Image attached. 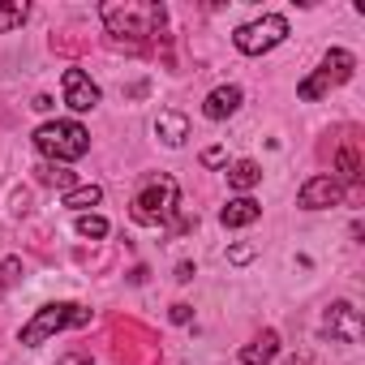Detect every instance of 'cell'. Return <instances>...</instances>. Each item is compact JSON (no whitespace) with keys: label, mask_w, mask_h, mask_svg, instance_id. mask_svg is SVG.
Returning a JSON list of instances; mask_svg holds the SVG:
<instances>
[{"label":"cell","mask_w":365,"mask_h":365,"mask_svg":"<svg viewBox=\"0 0 365 365\" xmlns=\"http://www.w3.org/2000/svg\"><path fill=\"white\" fill-rule=\"evenodd\" d=\"M99 18H103L112 43L142 48V43L159 39V31L168 22V9L159 0H108V5H99Z\"/></svg>","instance_id":"6da1fadb"},{"label":"cell","mask_w":365,"mask_h":365,"mask_svg":"<svg viewBox=\"0 0 365 365\" xmlns=\"http://www.w3.org/2000/svg\"><path fill=\"white\" fill-rule=\"evenodd\" d=\"M176 207H180L176 180H172L168 172H159V176H150L146 185L133 194L129 215H133V224H142V228H168L172 215H176Z\"/></svg>","instance_id":"7a4b0ae2"},{"label":"cell","mask_w":365,"mask_h":365,"mask_svg":"<svg viewBox=\"0 0 365 365\" xmlns=\"http://www.w3.org/2000/svg\"><path fill=\"white\" fill-rule=\"evenodd\" d=\"M35 146H39V155H48L56 163H69V159H82L91 150V133L78 120H48V125L35 129Z\"/></svg>","instance_id":"3957f363"},{"label":"cell","mask_w":365,"mask_h":365,"mask_svg":"<svg viewBox=\"0 0 365 365\" xmlns=\"http://www.w3.org/2000/svg\"><path fill=\"white\" fill-rule=\"evenodd\" d=\"M91 322V309H82V305H73V301H56V305H43L26 327H22V344L26 348H39V344H48L56 331H65V327H86Z\"/></svg>","instance_id":"277c9868"},{"label":"cell","mask_w":365,"mask_h":365,"mask_svg":"<svg viewBox=\"0 0 365 365\" xmlns=\"http://www.w3.org/2000/svg\"><path fill=\"white\" fill-rule=\"evenodd\" d=\"M112 356L120 365H159V339L142 322H116L112 327Z\"/></svg>","instance_id":"5b68a950"},{"label":"cell","mask_w":365,"mask_h":365,"mask_svg":"<svg viewBox=\"0 0 365 365\" xmlns=\"http://www.w3.org/2000/svg\"><path fill=\"white\" fill-rule=\"evenodd\" d=\"M352 52H344V48H331L327 56H322V65L297 86V95L305 99V103H314V99H322V95H331V86H344L348 78H352Z\"/></svg>","instance_id":"8992f818"},{"label":"cell","mask_w":365,"mask_h":365,"mask_svg":"<svg viewBox=\"0 0 365 365\" xmlns=\"http://www.w3.org/2000/svg\"><path fill=\"white\" fill-rule=\"evenodd\" d=\"M284 39H288V22L279 14H267V18H258V22H250V26H241L232 35L237 52H245V56H262V52L279 48Z\"/></svg>","instance_id":"52a82bcc"},{"label":"cell","mask_w":365,"mask_h":365,"mask_svg":"<svg viewBox=\"0 0 365 365\" xmlns=\"http://www.w3.org/2000/svg\"><path fill=\"white\" fill-rule=\"evenodd\" d=\"M331 150V168L344 176V180H361V172H365V159H361V138H356V129H344V138H335L331 146H322V155Z\"/></svg>","instance_id":"ba28073f"},{"label":"cell","mask_w":365,"mask_h":365,"mask_svg":"<svg viewBox=\"0 0 365 365\" xmlns=\"http://www.w3.org/2000/svg\"><path fill=\"white\" fill-rule=\"evenodd\" d=\"M339 198H344V185L335 176H309L297 194V207L301 211H322V207H339Z\"/></svg>","instance_id":"9c48e42d"},{"label":"cell","mask_w":365,"mask_h":365,"mask_svg":"<svg viewBox=\"0 0 365 365\" xmlns=\"http://www.w3.org/2000/svg\"><path fill=\"white\" fill-rule=\"evenodd\" d=\"M327 331H331V339H339V344H356V339H361V314H356L348 301H335V305L327 309Z\"/></svg>","instance_id":"30bf717a"},{"label":"cell","mask_w":365,"mask_h":365,"mask_svg":"<svg viewBox=\"0 0 365 365\" xmlns=\"http://www.w3.org/2000/svg\"><path fill=\"white\" fill-rule=\"evenodd\" d=\"M65 103L73 112H91L99 103V86L82 73V69H65Z\"/></svg>","instance_id":"8fae6325"},{"label":"cell","mask_w":365,"mask_h":365,"mask_svg":"<svg viewBox=\"0 0 365 365\" xmlns=\"http://www.w3.org/2000/svg\"><path fill=\"white\" fill-rule=\"evenodd\" d=\"M237 108H241V91H237V86H215V91L207 95V103H202V112H207L211 120H228Z\"/></svg>","instance_id":"7c38bea8"},{"label":"cell","mask_w":365,"mask_h":365,"mask_svg":"<svg viewBox=\"0 0 365 365\" xmlns=\"http://www.w3.org/2000/svg\"><path fill=\"white\" fill-rule=\"evenodd\" d=\"M262 215V207L254 202V198H232L224 211H220V220H224V228H250L254 220Z\"/></svg>","instance_id":"4fadbf2b"},{"label":"cell","mask_w":365,"mask_h":365,"mask_svg":"<svg viewBox=\"0 0 365 365\" xmlns=\"http://www.w3.org/2000/svg\"><path fill=\"white\" fill-rule=\"evenodd\" d=\"M275 356H279V335H275V331H262L254 344L241 348V361H245V365H267V361H275Z\"/></svg>","instance_id":"5bb4252c"},{"label":"cell","mask_w":365,"mask_h":365,"mask_svg":"<svg viewBox=\"0 0 365 365\" xmlns=\"http://www.w3.org/2000/svg\"><path fill=\"white\" fill-rule=\"evenodd\" d=\"M155 133L168 142V146H180L190 138V120L180 116V112H159V120H155Z\"/></svg>","instance_id":"9a60e30c"},{"label":"cell","mask_w":365,"mask_h":365,"mask_svg":"<svg viewBox=\"0 0 365 365\" xmlns=\"http://www.w3.org/2000/svg\"><path fill=\"white\" fill-rule=\"evenodd\" d=\"M258 180H262V168L254 159H241V163L228 168V185H237V190H254Z\"/></svg>","instance_id":"2e32d148"},{"label":"cell","mask_w":365,"mask_h":365,"mask_svg":"<svg viewBox=\"0 0 365 365\" xmlns=\"http://www.w3.org/2000/svg\"><path fill=\"white\" fill-rule=\"evenodd\" d=\"M35 176H39V185H56V190H65V194L73 190V172L61 168V163H39Z\"/></svg>","instance_id":"e0dca14e"},{"label":"cell","mask_w":365,"mask_h":365,"mask_svg":"<svg viewBox=\"0 0 365 365\" xmlns=\"http://www.w3.org/2000/svg\"><path fill=\"white\" fill-rule=\"evenodd\" d=\"M99 198H103L99 185H73V190L65 194V207H69V211H86V207H99Z\"/></svg>","instance_id":"ac0fdd59"},{"label":"cell","mask_w":365,"mask_h":365,"mask_svg":"<svg viewBox=\"0 0 365 365\" xmlns=\"http://www.w3.org/2000/svg\"><path fill=\"white\" fill-rule=\"evenodd\" d=\"M26 18H31V5H22V0H14V5H0V35L18 31Z\"/></svg>","instance_id":"d6986e66"},{"label":"cell","mask_w":365,"mask_h":365,"mask_svg":"<svg viewBox=\"0 0 365 365\" xmlns=\"http://www.w3.org/2000/svg\"><path fill=\"white\" fill-rule=\"evenodd\" d=\"M78 237H86V241L108 237V220L103 215H78Z\"/></svg>","instance_id":"ffe728a7"},{"label":"cell","mask_w":365,"mask_h":365,"mask_svg":"<svg viewBox=\"0 0 365 365\" xmlns=\"http://www.w3.org/2000/svg\"><path fill=\"white\" fill-rule=\"evenodd\" d=\"M52 48H56V52H82V48H86V39H65V35H56V39H52Z\"/></svg>","instance_id":"44dd1931"},{"label":"cell","mask_w":365,"mask_h":365,"mask_svg":"<svg viewBox=\"0 0 365 365\" xmlns=\"http://www.w3.org/2000/svg\"><path fill=\"white\" fill-rule=\"evenodd\" d=\"M224 159H228V150H224V146H211V150H202V163H207V168H220Z\"/></svg>","instance_id":"7402d4cb"},{"label":"cell","mask_w":365,"mask_h":365,"mask_svg":"<svg viewBox=\"0 0 365 365\" xmlns=\"http://www.w3.org/2000/svg\"><path fill=\"white\" fill-rule=\"evenodd\" d=\"M228 258H232V262H237V267H241V262H250V258H254V250H250V245H237V250H232V254H228Z\"/></svg>","instance_id":"603a6c76"},{"label":"cell","mask_w":365,"mask_h":365,"mask_svg":"<svg viewBox=\"0 0 365 365\" xmlns=\"http://www.w3.org/2000/svg\"><path fill=\"white\" fill-rule=\"evenodd\" d=\"M56 365H91V356H82V352H69V356H61Z\"/></svg>","instance_id":"cb8c5ba5"},{"label":"cell","mask_w":365,"mask_h":365,"mask_svg":"<svg viewBox=\"0 0 365 365\" xmlns=\"http://www.w3.org/2000/svg\"><path fill=\"white\" fill-rule=\"evenodd\" d=\"M190 314H194L190 305H172V322H190Z\"/></svg>","instance_id":"d4e9b609"},{"label":"cell","mask_w":365,"mask_h":365,"mask_svg":"<svg viewBox=\"0 0 365 365\" xmlns=\"http://www.w3.org/2000/svg\"><path fill=\"white\" fill-rule=\"evenodd\" d=\"M176 279H180V284L194 279V267H190V262H180V267H176Z\"/></svg>","instance_id":"484cf974"},{"label":"cell","mask_w":365,"mask_h":365,"mask_svg":"<svg viewBox=\"0 0 365 365\" xmlns=\"http://www.w3.org/2000/svg\"><path fill=\"white\" fill-rule=\"evenodd\" d=\"M288 365H314V361H305V356H292V361H288Z\"/></svg>","instance_id":"4316f807"}]
</instances>
